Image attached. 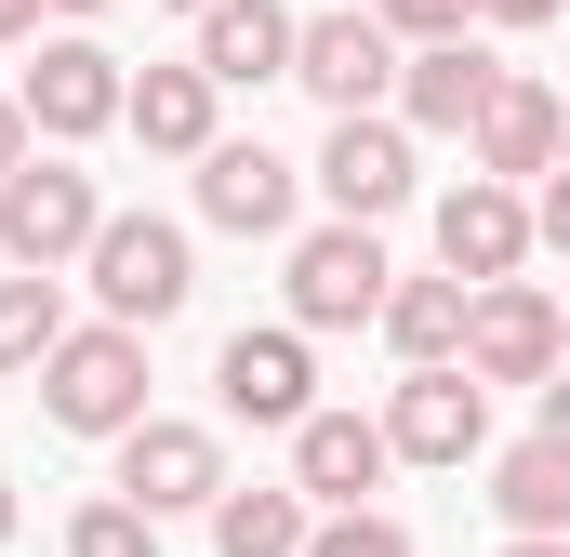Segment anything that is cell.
I'll use <instances>...</instances> for the list:
<instances>
[{"mask_svg": "<svg viewBox=\"0 0 570 557\" xmlns=\"http://www.w3.org/2000/svg\"><path fill=\"white\" fill-rule=\"evenodd\" d=\"M94 13H120V0H53V27H94Z\"/></svg>", "mask_w": 570, "mask_h": 557, "instance_id": "32", "label": "cell"}, {"mask_svg": "<svg viewBox=\"0 0 570 557\" xmlns=\"http://www.w3.org/2000/svg\"><path fill=\"white\" fill-rule=\"evenodd\" d=\"M570 359V292L544 278H478V305H464V372L478 385H544Z\"/></svg>", "mask_w": 570, "mask_h": 557, "instance_id": "9", "label": "cell"}, {"mask_svg": "<svg viewBox=\"0 0 570 557\" xmlns=\"http://www.w3.org/2000/svg\"><path fill=\"white\" fill-rule=\"evenodd\" d=\"M385 478H399L385 412H332V399H318V412L292 424V491H305V505H372Z\"/></svg>", "mask_w": 570, "mask_h": 557, "instance_id": "15", "label": "cell"}, {"mask_svg": "<svg viewBox=\"0 0 570 557\" xmlns=\"http://www.w3.org/2000/svg\"><path fill=\"white\" fill-rule=\"evenodd\" d=\"M186 173H199V226H226V240H292V213H305V159H279L266 134H213Z\"/></svg>", "mask_w": 570, "mask_h": 557, "instance_id": "11", "label": "cell"}, {"mask_svg": "<svg viewBox=\"0 0 570 557\" xmlns=\"http://www.w3.org/2000/svg\"><path fill=\"white\" fill-rule=\"evenodd\" d=\"M292 27H305L292 0H213L186 53H199V67H213L226 94H266V80H292Z\"/></svg>", "mask_w": 570, "mask_h": 557, "instance_id": "18", "label": "cell"}, {"mask_svg": "<svg viewBox=\"0 0 570 557\" xmlns=\"http://www.w3.org/2000/svg\"><path fill=\"white\" fill-rule=\"evenodd\" d=\"M531 226H544V253H558V266H570V159H558V173H544V186H531Z\"/></svg>", "mask_w": 570, "mask_h": 557, "instance_id": "26", "label": "cell"}, {"mask_svg": "<svg viewBox=\"0 0 570 557\" xmlns=\"http://www.w3.org/2000/svg\"><path fill=\"white\" fill-rule=\"evenodd\" d=\"M531 424H558V438H570V359L544 372V385H531Z\"/></svg>", "mask_w": 570, "mask_h": 557, "instance_id": "29", "label": "cell"}, {"mask_svg": "<svg viewBox=\"0 0 570 557\" xmlns=\"http://www.w3.org/2000/svg\"><path fill=\"white\" fill-rule=\"evenodd\" d=\"M67 557H159V518H146L134 491H94V505L67 518Z\"/></svg>", "mask_w": 570, "mask_h": 557, "instance_id": "23", "label": "cell"}, {"mask_svg": "<svg viewBox=\"0 0 570 557\" xmlns=\"http://www.w3.org/2000/svg\"><path fill=\"white\" fill-rule=\"evenodd\" d=\"M372 13H385L399 40H464V27H478V0H372Z\"/></svg>", "mask_w": 570, "mask_h": 557, "instance_id": "25", "label": "cell"}, {"mask_svg": "<svg viewBox=\"0 0 570 557\" xmlns=\"http://www.w3.org/2000/svg\"><path fill=\"white\" fill-rule=\"evenodd\" d=\"M504 94V67H491V40L464 27V40H412L399 53V120L412 134H478V107Z\"/></svg>", "mask_w": 570, "mask_h": 557, "instance_id": "16", "label": "cell"}, {"mask_svg": "<svg viewBox=\"0 0 570 557\" xmlns=\"http://www.w3.org/2000/svg\"><path fill=\"white\" fill-rule=\"evenodd\" d=\"M107 451H120L107 491H134L146 518H213V491H226V424H199V412H146Z\"/></svg>", "mask_w": 570, "mask_h": 557, "instance_id": "8", "label": "cell"}, {"mask_svg": "<svg viewBox=\"0 0 570 557\" xmlns=\"http://www.w3.org/2000/svg\"><path fill=\"white\" fill-rule=\"evenodd\" d=\"M491 518L504 531H570V438L558 424H531V438L491 451Z\"/></svg>", "mask_w": 570, "mask_h": 557, "instance_id": "19", "label": "cell"}, {"mask_svg": "<svg viewBox=\"0 0 570 557\" xmlns=\"http://www.w3.org/2000/svg\"><path fill=\"white\" fill-rule=\"evenodd\" d=\"M504 557H570V531H504Z\"/></svg>", "mask_w": 570, "mask_h": 557, "instance_id": "31", "label": "cell"}, {"mask_svg": "<svg viewBox=\"0 0 570 557\" xmlns=\"http://www.w3.org/2000/svg\"><path fill=\"white\" fill-rule=\"evenodd\" d=\"M13 531H27V505H13V478H0V545H13Z\"/></svg>", "mask_w": 570, "mask_h": 557, "instance_id": "33", "label": "cell"}, {"mask_svg": "<svg viewBox=\"0 0 570 557\" xmlns=\"http://www.w3.org/2000/svg\"><path fill=\"white\" fill-rule=\"evenodd\" d=\"M544 253V226H531V186H504V173H464L451 199H438V266L451 278H518Z\"/></svg>", "mask_w": 570, "mask_h": 557, "instance_id": "13", "label": "cell"}, {"mask_svg": "<svg viewBox=\"0 0 570 557\" xmlns=\"http://www.w3.org/2000/svg\"><path fill=\"white\" fill-rule=\"evenodd\" d=\"M94 226H107V186H94L67 146H27V159L0 173V266H80Z\"/></svg>", "mask_w": 570, "mask_h": 557, "instance_id": "5", "label": "cell"}, {"mask_svg": "<svg viewBox=\"0 0 570 557\" xmlns=\"http://www.w3.org/2000/svg\"><path fill=\"white\" fill-rule=\"evenodd\" d=\"M13 94H27V134H40V146H94V134H120L134 67H120L94 27H40L27 67H13Z\"/></svg>", "mask_w": 570, "mask_h": 557, "instance_id": "3", "label": "cell"}, {"mask_svg": "<svg viewBox=\"0 0 570 557\" xmlns=\"http://www.w3.org/2000/svg\"><path fill=\"white\" fill-rule=\"evenodd\" d=\"M305 531H318V505L305 491H266V478H226L213 491V557H305Z\"/></svg>", "mask_w": 570, "mask_h": 557, "instance_id": "20", "label": "cell"}, {"mask_svg": "<svg viewBox=\"0 0 570 557\" xmlns=\"http://www.w3.org/2000/svg\"><path fill=\"white\" fill-rule=\"evenodd\" d=\"M213 399H226V424H305L318 412V332L305 319H266V332H226L213 345Z\"/></svg>", "mask_w": 570, "mask_h": 557, "instance_id": "10", "label": "cell"}, {"mask_svg": "<svg viewBox=\"0 0 570 557\" xmlns=\"http://www.w3.org/2000/svg\"><path fill=\"white\" fill-rule=\"evenodd\" d=\"M464 305H478V278H385V319H372V332H385V345H399V372H412V359H464Z\"/></svg>", "mask_w": 570, "mask_h": 557, "instance_id": "21", "label": "cell"}, {"mask_svg": "<svg viewBox=\"0 0 570 557\" xmlns=\"http://www.w3.org/2000/svg\"><path fill=\"white\" fill-rule=\"evenodd\" d=\"M305 186H318L332 213L385 226V213L412 199V120H399V107H345V120L318 134V159H305Z\"/></svg>", "mask_w": 570, "mask_h": 557, "instance_id": "12", "label": "cell"}, {"mask_svg": "<svg viewBox=\"0 0 570 557\" xmlns=\"http://www.w3.org/2000/svg\"><path fill=\"white\" fill-rule=\"evenodd\" d=\"M40 27H53V0H0V53H27Z\"/></svg>", "mask_w": 570, "mask_h": 557, "instance_id": "27", "label": "cell"}, {"mask_svg": "<svg viewBox=\"0 0 570 557\" xmlns=\"http://www.w3.org/2000/svg\"><path fill=\"white\" fill-rule=\"evenodd\" d=\"M53 345H67V266H13L0 278V385L40 372Z\"/></svg>", "mask_w": 570, "mask_h": 557, "instance_id": "22", "label": "cell"}, {"mask_svg": "<svg viewBox=\"0 0 570 557\" xmlns=\"http://www.w3.org/2000/svg\"><path fill=\"white\" fill-rule=\"evenodd\" d=\"M27 146H40V134H27V94H0V173H13Z\"/></svg>", "mask_w": 570, "mask_h": 557, "instance_id": "30", "label": "cell"}, {"mask_svg": "<svg viewBox=\"0 0 570 557\" xmlns=\"http://www.w3.org/2000/svg\"><path fill=\"white\" fill-rule=\"evenodd\" d=\"M159 13H186V27H199V13H213V0H159Z\"/></svg>", "mask_w": 570, "mask_h": 557, "instance_id": "34", "label": "cell"}, {"mask_svg": "<svg viewBox=\"0 0 570 557\" xmlns=\"http://www.w3.org/2000/svg\"><path fill=\"white\" fill-rule=\"evenodd\" d=\"M570 0H478V27H558Z\"/></svg>", "mask_w": 570, "mask_h": 557, "instance_id": "28", "label": "cell"}, {"mask_svg": "<svg viewBox=\"0 0 570 557\" xmlns=\"http://www.w3.org/2000/svg\"><path fill=\"white\" fill-rule=\"evenodd\" d=\"M80 278H94V319L159 332V319L199 292V240H186L173 213H107V226H94V253H80Z\"/></svg>", "mask_w": 570, "mask_h": 557, "instance_id": "4", "label": "cell"}, {"mask_svg": "<svg viewBox=\"0 0 570 557\" xmlns=\"http://www.w3.org/2000/svg\"><path fill=\"white\" fill-rule=\"evenodd\" d=\"M558 94H570V80H558Z\"/></svg>", "mask_w": 570, "mask_h": 557, "instance_id": "35", "label": "cell"}, {"mask_svg": "<svg viewBox=\"0 0 570 557\" xmlns=\"http://www.w3.org/2000/svg\"><path fill=\"white\" fill-rule=\"evenodd\" d=\"M399 53H412V40H399L372 0H332V13L292 27V94H318L332 120H345V107H399Z\"/></svg>", "mask_w": 570, "mask_h": 557, "instance_id": "6", "label": "cell"}, {"mask_svg": "<svg viewBox=\"0 0 570 557\" xmlns=\"http://www.w3.org/2000/svg\"><path fill=\"white\" fill-rule=\"evenodd\" d=\"M305 557H425L385 505H318V531H305Z\"/></svg>", "mask_w": 570, "mask_h": 557, "instance_id": "24", "label": "cell"}, {"mask_svg": "<svg viewBox=\"0 0 570 557\" xmlns=\"http://www.w3.org/2000/svg\"><path fill=\"white\" fill-rule=\"evenodd\" d=\"M385 438H399V465L464 478V465H491V385H478L464 359H412V372L385 385Z\"/></svg>", "mask_w": 570, "mask_h": 557, "instance_id": "7", "label": "cell"}, {"mask_svg": "<svg viewBox=\"0 0 570 557\" xmlns=\"http://www.w3.org/2000/svg\"><path fill=\"white\" fill-rule=\"evenodd\" d=\"M120 134L146 146V159H199V146L226 134V80L186 53V67H146L134 94H120Z\"/></svg>", "mask_w": 570, "mask_h": 557, "instance_id": "17", "label": "cell"}, {"mask_svg": "<svg viewBox=\"0 0 570 557\" xmlns=\"http://www.w3.org/2000/svg\"><path fill=\"white\" fill-rule=\"evenodd\" d=\"M40 412L67 424V438L146 424V332H134V319H67V345L40 359Z\"/></svg>", "mask_w": 570, "mask_h": 557, "instance_id": "2", "label": "cell"}, {"mask_svg": "<svg viewBox=\"0 0 570 557\" xmlns=\"http://www.w3.org/2000/svg\"><path fill=\"white\" fill-rule=\"evenodd\" d=\"M385 226H358V213H318V226H292L279 253V305L305 319V332H372L385 319Z\"/></svg>", "mask_w": 570, "mask_h": 557, "instance_id": "1", "label": "cell"}, {"mask_svg": "<svg viewBox=\"0 0 570 557\" xmlns=\"http://www.w3.org/2000/svg\"><path fill=\"white\" fill-rule=\"evenodd\" d=\"M570 159V94L558 80H518L504 67V94L478 107V134H464V173H504V186H544Z\"/></svg>", "mask_w": 570, "mask_h": 557, "instance_id": "14", "label": "cell"}]
</instances>
